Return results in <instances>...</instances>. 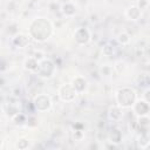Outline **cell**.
Here are the masks:
<instances>
[{
	"label": "cell",
	"mask_w": 150,
	"mask_h": 150,
	"mask_svg": "<svg viewBox=\"0 0 150 150\" xmlns=\"http://www.w3.org/2000/svg\"><path fill=\"white\" fill-rule=\"evenodd\" d=\"M53 33L50 21L43 18H38L32 21L29 26V35L36 41H46Z\"/></svg>",
	"instance_id": "1"
},
{
	"label": "cell",
	"mask_w": 150,
	"mask_h": 150,
	"mask_svg": "<svg viewBox=\"0 0 150 150\" xmlns=\"http://www.w3.org/2000/svg\"><path fill=\"white\" fill-rule=\"evenodd\" d=\"M116 101L121 108H130L136 102V93L129 87L121 88L116 94Z\"/></svg>",
	"instance_id": "2"
},
{
	"label": "cell",
	"mask_w": 150,
	"mask_h": 150,
	"mask_svg": "<svg viewBox=\"0 0 150 150\" xmlns=\"http://www.w3.org/2000/svg\"><path fill=\"white\" fill-rule=\"evenodd\" d=\"M38 75L43 79H49L55 73V64L52 60H42L39 63V68L36 70Z\"/></svg>",
	"instance_id": "3"
},
{
	"label": "cell",
	"mask_w": 150,
	"mask_h": 150,
	"mask_svg": "<svg viewBox=\"0 0 150 150\" xmlns=\"http://www.w3.org/2000/svg\"><path fill=\"white\" fill-rule=\"evenodd\" d=\"M33 105L38 111H47L52 107V100L46 94H40L34 97Z\"/></svg>",
	"instance_id": "4"
},
{
	"label": "cell",
	"mask_w": 150,
	"mask_h": 150,
	"mask_svg": "<svg viewBox=\"0 0 150 150\" xmlns=\"http://www.w3.org/2000/svg\"><path fill=\"white\" fill-rule=\"evenodd\" d=\"M77 91L73 87V84H63L59 89V96L63 102H71L75 100Z\"/></svg>",
	"instance_id": "5"
},
{
	"label": "cell",
	"mask_w": 150,
	"mask_h": 150,
	"mask_svg": "<svg viewBox=\"0 0 150 150\" xmlns=\"http://www.w3.org/2000/svg\"><path fill=\"white\" fill-rule=\"evenodd\" d=\"M74 38H75V41L79 45H87L90 41V33L87 28L80 27V28L76 29V32L74 34Z\"/></svg>",
	"instance_id": "6"
},
{
	"label": "cell",
	"mask_w": 150,
	"mask_h": 150,
	"mask_svg": "<svg viewBox=\"0 0 150 150\" xmlns=\"http://www.w3.org/2000/svg\"><path fill=\"white\" fill-rule=\"evenodd\" d=\"M134 110L137 115L139 116H146L150 111V104L149 102H146L145 100H141V101H137L135 102L134 104Z\"/></svg>",
	"instance_id": "7"
},
{
	"label": "cell",
	"mask_w": 150,
	"mask_h": 150,
	"mask_svg": "<svg viewBox=\"0 0 150 150\" xmlns=\"http://www.w3.org/2000/svg\"><path fill=\"white\" fill-rule=\"evenodd\" d=\"M12 42H13V45L15 47L23 48L29 43V38H28V35H25V34H18V35H15L13 38Z\"/></svg>",
	"instance_id": "8"
},
{
	"label": "cell",
	"mask_w": 150,
	"mask_h": 150,
	"mask_svg": "<svg viewBox=\"0 0 150 150\" xmlns=\"http://www.w3.org/2000/svg\"><path fill=\"white\" fill-rule=\"evenodd\" d=\"M73 87L75 88V90H76L77 93H82V91H84V89L87 88V81H86L83 77L77 76V77H75V79L73 80Z\"/></svg>",
	"instance_id": "9"
},
{
	"label": "cell",
	"mask_w": 150,
	"mask_h": 150,
	"mask_svg": "<svg viewBox=\"0 0 150 150\" xmlns=\"http://www.w3.org/2000/svg\"><path fill=\"white\" fill-rule=\"evenodd\" d=\"M127 16L129 20H138L141 16V8L138 6H132L127 9Z\"/></svg>",
	"instance_id": "10"
},
{
	"label": "cell",
	"mask_w": 150,
	"mask_h": 150,
	"mask_svg": "<svg viewBox=\"0 0 150 150\" xmlns=\"http://www.w3.org/2000/svg\"><path fill=\"white\" fill-rule=\"evenodd\" d=\"M39 63L40 62H38V60L35 57H29L25 61V68L30 71H36L39 68Z\"/></svg>",
	"instance_id": "11"
},
{
	"label": "cell",
	"mask_w": 150,
	"mask_h": 150,
	"mask_svg": "<svg viewBox=\"0 0 150 150\" xmlns=\"http://www.w3.org/2000/svg\"><path fill=\"white\" fill-rule=\"evenodd\" d=\"M62 13L66 15V16H73L75 13H76V8L73 4L70 2H67L62 6Z\"/></svg>",
	"instance_id": "12"
},
{
	"label": "cell",
	"mask_w": 150,
	"mask_h": 150,
	"mask_svg": "<svg viewBox=\"0 0 150 150\" xmlns=\"http://www.w3.org/2000/svg\"><path fill=\"white\" fill-rule=\"evenodd\" d=\"M109 138H110V142H112V143H120L122 141V132L118 129L114 128V129H111V131L109 134Z\"/></svg>",
	"instance_id": "13"
},
{
	"label": "cell",
	"mask_w": 150,
	"mask_h": 150,
	"mask_svg": "<svg viewBox=\"0 0 150 150\" xmlns=\"http://www.w3.org/2000/svg\"><path fill=\"white\" fill-rule=\"evenodd\" d=\"M121 116H122V110H121V107L120 105L118 107H111L109 109V117L111 120L117 121V120L121 118Z\"/></svg>",
	"instance_id": "14"
},
{
	"label": "cell",
	"mask_w": 150,
	"mask_h": 150,
	"mask_svg": "<svg viewBox=\"0 0 150 150\" xmlns=\"http://www.w3.org/2000/svg\"><path fill=\"white\" fill-rule=\"evenodd\" d=\"M103 53L107 55V56H112V55H116L118 53V47L117 46H112V45H107L103 49Z\"/></svg>",
	"instance_id": "15"
},
{
	"label": "cell",
	"mask_w": 150,
	"mask_h": 150,
	"mask_svg": "<svg viewBox=\"0 0 150 150\" xmlns=\"http://www.w3.org/2000/svg\"><path fill=\"white\" fill-rule=\"evenodd\" d=\"M117 40H118V42H120L121 45H127V43H129L130 38H129V35H128L127 33H121V34L118 35Z\"/></svg>",
	"instance_id": "16"
},
{
	"label": "cell",
	"mask_w": 150,
	"mask_h": 150,
	"mask_svg": "<svg viewBox=\"0 0 150 150\" xmlns=\"http://www.w3.org/2000/svg\"><path fill=\"white\" fill-rule=\"evenodd\" d=\"M16 148L18 149H26V148H28V141L26 138L19 139V142L16 143Z\"/></svg>",
	"instance_id": "17"
},
{
	"label": "cell",
	"mask_w": 150,
	"mask_h": 150,
	"mask_svg": "<svg viewBox=\"0 0 150 150\" xmlns=\"http://www.w3.org/2000/svg\"><path fill=\"white\" fill-rule=\"evenodd\" d=\"M13 121H14L15 124H21V123L25 122V116L19 112V114H16V115L13 117Z\"/></svg>",
	"instance_id": "18"
},
{
	"label": "cell",
	"mask_w": 150,
	"mask_h": 150,
	"mask_svg": "<svg viewBox=\"0 0 150 150\" xmlns=\"http://www.w3.org/2000/svg\"><path fill=\"white\" fill-rule=\"evenodd\" d=\"M148 5V2H146V0H139V2H138V7L142 9L144 6H146Z\"/></svg>",
	"instance_id": "19"
},
{
	"label": "cell",
	"mask_w": 150,
	"mask_h": 150,
	"mask_svg": "<svg viewBox=\"0 0 150 150\" xmlns=\"http://www.w3.org/2000/svg\"><path fill=\"white\" fill-rule=\"evenodd\" d=\"M144 96H145V101L150 103V89L145 91V94H144Z\"/></svg>",
	"instance_id": "20"
},
{
	"label": "cell",
	"mask_w": 150,
	"mask_h": 150,
	"mask_svg": "<svg viewBox=\"0 0 150 150\" xmlns=\"http://www.w3.org/2000/svg\"><path fill=\"white\" fill-rule=\"evenodd\" d=\"M144 148H145V149H150V143H148L146 145H144Z\"/></svg>",
	"instance_id": "21"
}]
</instances>
